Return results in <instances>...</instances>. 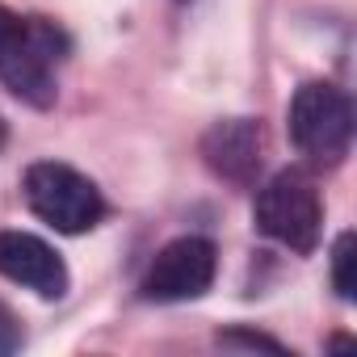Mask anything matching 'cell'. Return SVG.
<instances>
[{
  "instance_id": "cell-1",
  "label": "cell",
  "mask_w": 357,
  "mask_h": 357,
  "mask_svg": "<svg viewBox=\"0 0 357 357\" xmlns=\"http://www.w3.org/2000/svg\"><path fill=\"white\" fill-rule=\"evenodd\" d=\"M68 38L43 22V17H17L0 5V84L13 97H22L34 109H51L55 89V63L63 59Z\"/></svg>"
},
{
  "instance_id": "cell-2",
  "label": "cell",
  "mask_w": 357,
  "mask_h": 357,
  "mask_svg": "<svg viewBox=\"0 0 357 357\" xmlns=\"http://www.w3.org/2000/svg\"><path fill=\"white\" fill-rule=\"evenodd\" d=\"M286 130L298 155H307V164L336 168L353 147V101L328 80H307L290 97Z\"/></svg>"
},
{
  "instance_id": "cell-3",
  "label": "cell",
  "mask_w": 357,
  "mask_h": 357,
  "mask_svg": "<svg viewBox=\"0 0 357 357\" xmlns=\"http://www.w3.org/2000/svg\"><path fill=\"white\" fill-rule=\"evenodd\" d=\"M257 231L278 240L290 252H315L319 231H324V202L315 181L303 168H282L257 194Z\"/></svg>"
},
{
  "instance_id": "cell-4",
  "label": "cell",
  "mask_w": 357,
  "mask_h": 357,
  "mask_svg": "<svg viewBox=\"0 0 357 357\" xmlns=\"http://www.w3.org/2000/svg\"><path fill=\"white\" fill-rule=\"evenodd\" d=\"M26 206L55 231L63 236H84L105 219V198L101 190L89 181L84 172L55 164V160H38L26 168V181H22Z\"/></svg>"
},
{
  "instance_id": "cell-5",
  "label": "cell",
  "mask_w": 357,
  "mask_h": 357,
  "mask_svg": "<svg viewBox=\"0 0 357 357\" xmlns=\"http://www.w3.org/2000/svg\"><path fill=\"white\" fill-rule=\"evenodd\" d=\"M215 273H219V248L206 236H181L155 252L139 290L151 303H190L211 290Z\"/></svg>"
},
{
  "instance_id": "cell-6",
  "label": "cell",
  "mask_w": 357,
  "mask_h": 357,
  "mask_svg": "<svg viewBox=\"0 0 357 357\" xmlns=\"http://www.w3.org/2000/svg\"><path fill=\"white\" fill-rule=\"evenodd\" d=\"M202 160L231 185H252L265 164V126L257 118H223L202 135Z\"/></svg>"
},
{
  "instance_id": "cell-7",
  "label": "cell",
  "mask_w": 357,
  "mask_h": 357,
  "mask_svg": "<svg viewBox=\"0 0 357 357\" xmlns=\"http://www.w3.org/2000/svg\"><path fill=\"white\" fill-rule=\"evenodd\" d=\"M0 273L17 286H26V290H34L38 298H63L68 294L63 257L30 231H0Z\"/></svg>"
},
{
  "instance_id": "cell-8",
  "label": "cell",
  "mask_w": 357,
  "mask_h": 357,
  "mask_svg": "<svg viewBox=\"0 0 357 357\" xmlns=\"http://www.w3.org/2000/svg\"><path fill=\"white\" fill-rule=\"evenodd\" d=\"M357 240H353V231H340L336 236V244H332V286H336V294L344 298V303H353V294H357V282H353V261H357Z\"/></svg>"
},
{
  "instance_id": "cell-9",
  "label": "cell",
  "mask_w": 357,
  "mask_h": 357,
  "mask_svg": "<svg viewBox=\"0 0 357 357\" xmlns=\"http://www.w3.org/2000/svg\"><path fill=\"white\" fill-rule=\"evenodd\" d=\"M219 344H223V349H269V353H286L273 336H261V332H248V328H227V332H219Z\"/></svg>"
},
{
  "instance_id": "cell-10",
  "label": "cell",
  "mask_w": 357,
  "mask_h": 357,
  "mask_svg": "<svg viewBox=\"0 0 357 357\" xmlns=\"http://www.w3.org/2000/svg\"><path fill=\"white\" fill-rule=\"evenodd\" d=\"M13 349H22V324L5 303H0V357L13 353Z\"/></svg>"
},
{
  "instance_id": "cell-11",
  "label": "cell",
  "mask_w": 357,
  "mask_h": 357,
  "mask_svg": "<svg viewBox=\"0 0 357 357\" xmlns=\"http://www.w3.org/2000/svg\"><path fill=\"white\" fill-rule=\"evenodd\" d=\"M9 143V126H5V118H0V147Z\"/></svg>"
}]
</instances>
